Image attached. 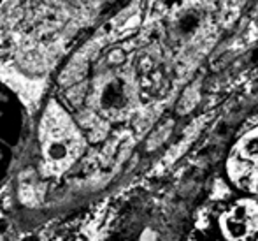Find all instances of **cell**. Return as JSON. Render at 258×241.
I'll return each instance as SVG.
<instances>
[{
  "instance_id": "obj_1",
  "label": "cell",
  "mask_w": 258,
  "mask_h": 241,
  "mask_svg": "<svg viewBox=\"0 0 258 241\" xmlns=\"http://www.w3.org/2000/svg\"><path fill=\"white\" fill-rule=\"evenodd\" d=\"M34 120L23 101L7 85L0 83V203L11 192L27 164Z\"/></svg>"
},
{
  "instance_id": "obj_5",
  "label": "cell",
  "mask_w": 258,
  "mask_h": 241,
  "mask_svg": "<svg viewBox=\"0 0 258 241\" xmlns=\"http://www.w3.org/2000/svg\"><path fill=\"white\" fill-rule=\"evenodd\" d=\"M2 2H4V0H0V4H2Z\"/></svg>"
},
{
  "instance_id": "obj_3",
  "label": "cell",
  "mask_w": 258,
  "mask_h": 241,
  "mask_svg": "<svg viewBox=\"0 0 258 241\" xmlns=\"http://www.w3.org/2000/svg\"><path fill=\"white\" fill-rule=\"evenodd\" d=\"M218 232L234 241H258V203L242 197L218 218Z\"/></svg>"
},
{
  "instance_id": "obj_2",
  "label": "cell",
  "mask_w": 258,
  "mask_h": 241,
  "mask_svg": "<svg viewBox=\"0 0 258 241\" xmlns=\"http://www.w3.org/2000/svg\"><path fill=\"white\" fill-rule=\"evenodd\" d=\"M225 173L232 187L246 196H258V127L244 132L225 162Z\"/></svg>"
},
{
  "instance_id": "obj_4",
  "label": "cell",
  "mask_w": 258,
  "mask_h": 241,
  "mask_svg": "<svg viewBox=\"0 0 258 241\" xmlns=\"http://www.w3.org/2000/svg\"><path fill=\"white\" fill-rule=\"evenodd\" d=\"M202 241H234V239L227 238V236H223L221 232H218V238H206V239H202Z\"/></svg>"
}]
</instances>
